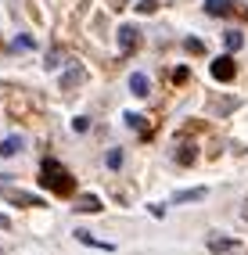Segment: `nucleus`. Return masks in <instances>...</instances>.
I'll use <instances>...</instances> for the list:
<instances>
[{
  "instance_id": "obj_1",
  "label": "nucleus",
  "mask_w": 248,
  "mask_h": 255,
  "mask_svg": "<svg viewBox=\"0 0 248 255\" xmlns=\"http://www.w3.org/2000/svg\"><path fill=\"white\" fill-rule=\"evenodd\" d=\"M40 183L47 187V191H54V194H72L76 176H72L58 158H43V165H40Z\"/></svg>"
},
{
  "instance_id": "obj_2",
  "label": "nucleus",
  "mask_w": 248,
  "mask_h": 255,
  "mask_svg": "<svg viewBox=\"0 0 248 255\" xmlns=\"http://www.w3.org/2000/svg\"><path fill=\"white\" fill-rule=\"evenodd\" d=\"M209 72H212V79H216V83H230V79L238 76V69H234V58H230V54L216 58V61L209 65Z\"/></svg>"
},
{
  "instance_id": "obj_3",
  "label": "nucleus",
  "mask_w": 248,
  "mask_h": 255,
  "mask_svg": "<svg viewBox=\"0 0 248 255\" xmlns=\"http://www.w3.org/2000/svg\"><path fill=\"white\" fill-rule=\"evenodd\" d=\"M137 47H140V32L133 25H119V50L129 54V50H137Z\"/></svg>"
},
{
  "instance_id": "obj_4",
  "label": "nucleus",
  "mask_w": 248,
  "mask_h": 255,
  "mask_svg": "<svg viewBox=\"0 0 248 255\" xmlns=\"http://www.w3.org/2000/svg\"><path fill=\"white\" fill-rule=\"evenodd\" d=\"M72 209H76V212H87V216H94V212H101L105 205H101V198H97V194H76Z\"/></svg>"
},
{
  "instance_id": "obj_5",
  "label": "nucleus",
  "mask_w": 248,
  "mask_h": 255,
  "mask_svg": "<svg viewBox=\"0 0 248 255\" xmlns=\"http://www.w3.org/2000/svg\"><path fill=\"white\" fill-rule=\"evenodd\" d=\"M241 241H230V237H220V234H212L209 237V252L212 255H223V252H238Z\"/></svg>"
},
{
  "instance_id": "obj_6",
  "label": "nucleus",
  "mask_w": 248,
  "mask_h": 255,
  "mask_svg": "<svg viewBox=\"0 0 248 255\" xmlns=\"http://www.w3.org/2000/svg\"><path fill=\"white\" fill-rule=\"evenodd\" d=\"M129 90H133V97H151V79L144 72H133L129 76Z\"/></svg>"
},
{
  "instance_id": "obj_7",
  "label": "nucleus",
  "mask_w": 248,
  "mask_h": 255,
  "mask_svg": "<svg viewBox=\"0 0 248 255\" xmlns=\"http://www.w3.org/2000/svg\"><path fill=\"white\" fill-rule=\"evenodd\" d=\"M22 147H25V137H18V133H14V137L0 140V155H4V158H14V155H18Z\"/></svg>"
},
{
  "instance_id": "obj_8",
  "label": "nucleus",
  "mask_w": 248,
  "mask_h": 255,
  "mask_svg": "<svg viewBox=\"0 0 248 255\" xmlns=\"http://www.w3.org/2000/svg\"><path fill=\"white\" fill-rule=\"evenodd\" d=\"M205 11L212 14V18H223V14L234 11V0H205Z\"/></svg>"
},
{
  "instance_id": "obj_9",
  "label": "nucleus",
  "mask_w": 248,
  "mask_h": 255,
  "mask_svg": "<svg viewBox=\"0 0 248 255\" xmlns=\"http://www.w3.org/2000/svg\"><path fill=\"white\" fill-rule=\"evenodd\" d=\"M72 237H76L79 245H87V248H105V252H112V248H115L112 241H97V237H94V234H87V230H76Z\"/></svg>"
},
{
  "instance_id": "obj_10",
  "label": "nucleus",
  "mask_w": 248,
  "mask_h": 255,
  "mask_svg": "<svg viewBox=\"0 0 248 255\" xmlns=\"http://www.w3.org/2000/svg\"><path fill=\"white\" fill-rule=\"evenodd\" d=\"M83 79H87V72H83V65L76 61V69H69V72L61 76V87L69 90V87H76V83H83Z\"/></svg>"
},
{
  "instance_id": "obj_11",
  "label": "nucleus",
  "mask_w": 248,
  "mask_h": 255,
  "mask_svg": "<svg viewBox=\"0 0 248 255\" xmlns=\"http://www.w3.org/2000/svg\"><path fill=\"white\" fill-rule=\"evenodd\" d=\"M209 191H205V187H194V191H176L173 194V201H176V205H180V201H202Z\"/></svg>"
},
{
  "instance_id": "obj_12",
  "label": "nucleus",
  "mask_w": 248,
  "mask_h": 255,
  "mask_svg": "<svg viewBox=\"0 0 248 255\" xmlns=\"http://www.w3.org/2000/svg\"><path fill=\"white\" fill-rule=\"evenodd\" d=\"M123 123H126L129 129H137V133H147V119H144V115H133V112H126V115H123Z\"/></svg>"
},
{
  "instance_id": "obj_13",
  "label": "nucleus",
  "mask_w": 248,
  "mask_h": 255,
  "mask_svg": "<svg viewBox=\"0 0 248 255\" xmlns=\"http://www.w3.org/2000/svg\"><path fill=\"white\" fill-rule=\"evenodd\" d=\"M7 198H11V201H18V205H43L36 194H25V191H7Z\"/></svg>"
},
{
  "instance_id": "obj_14",
  "label": "nucleus",
  "mask_w": 248,
  "mask_h": 255,
  "mask_svg": "<svg viewBox=\"0 0 248 255\" xmlns=\"http://www.w3.org/2000/svg\"><path fill=\"white\" fill-rule=\"evenodd\" d=\"M223 40H227V50H241V47H245V36H241L238 29H230V32H227Z\"/></svg>"
},
{
  "instance_id": "obj_15",
  "label": "nucleus",
  "mask_w": 248,
  "mask_h": 255,
  "mask_svg": "<svg viewBox=\"0 0 248 255\" xmlns=\"http://www.w3.org/2000/svg\"><path fill=\"white\" fill-rule=\"evenodd\" d=\"M61 58H65V50H61V47L47 50V69H58V65H61Z\"/></svg>"
},
{
  "instance_id": "obj_16",
  "label": "nucleus",
  "mask_w": 248,
  "mask_h": 255,
  "mask_svg": "<svg viewBox=\"0 0 248 255\" xmlns=\"http://www.w3.org/2000/svg\"><path fill=\"white\" fill-rule=\"evenodd\" d=\"M176 162H180V165L194 162V147H176Z\"/></svg>"
},
{
  "instance_id": "obj_17",
  "label": "nucleus",
  "mask_w": 248,
  "mask_h": 255,
  "mask_svg": "<svg viewBox=\"0 0 248 255\" xmlns=\"http://www.w3.org/2000/svg\"><path fill=\"white\" fill-rule=\"evenodd\" d=\"M14 50H32V36H25V32H22V36L14 40Z\"/></svg>"
},
{
  "instance_id": "obj_18",
  "label": "nucleus",
  "mask_w": 248,
  "mask_h": 255,
  "mask_svg": "<svg viewBox=\"0 0 248 255\" xmlns=\"http://www.w3.org/2000/svg\"><path fill=\"white\" fill-rule=\"evenodd\" d=\"M72 129H76V133H87V129H90V119H83V115L72 119Z\"/></svg>"
},
{
  "instance_id": "obj_19",
  "label": "nucleus",
  "mask_w": 248,
  "mask_h": 255,
  "mask_svg": "<svg viewBox=\"0 0 248 255\" xmlns=\"http://www.w3.org/2000/svg\"><path fill=\"white\" fill-rule=\"evenodd\" d=\"M184 47L191 50V54H205V43H202V40H187Z\"/></svg>"
},
{
  "instance_id": "obj_20",
  "label": "nucleus",
  "mask_w": 248,
  "mask_h": 255,
  "mask_svg": "<svg viewBox=\"0 0 248 255\" xmlns=\"http://www.w3.org/2000/svg\"><path fill=\"white\" fill-rule=\"evenodd\" d=\"M123 165V151H112L108 155V169H119Z\"/></svg>"
},
{
  "instance_id": "obj_21",
  "label": "nucleus",
  "mask_w": 248,
  "mask_h": 255,
  "mask_svg": "<svg viewBox=\"0 0 248 255\" xmlns=\"http://www.w3.org/2000/svg\"><path fill=\"white\" fill-rule=\"evenodd\" d=\"M137 11H140V14H151V11H155V0H140Z\"/></svg>"
},
{
  "instance_id": "obj_22",
  "label": "nucleus",
  "mask_w": 248,
  "mask_h": 255,
  "mask_svg": "<svg viewBox=\"0 0 248 255\" xmlns=\"http://www.w3.org/2000/svg\"><path fill=\"white\" fill-rule=\"evenodd\" d=\"M0 227H4V230H7V227H11V219H7V216H0Z\"/></svg>"
},
{
  "instance_id": "obj_23",
  "label": "nucleus",
  "mask_w": 248,
  "mask_h": 255,
  "mask_svg": "<svg viewBox=\"0 0 248 255\" xmlns=\"http://www.w3.org/2000/svg\"><path fill=\"white\" fill-rule=\"evenodd\" d=\"M241 219H245V223H248V205H245V209H241Z\"/></svg>"
},
{
  "instance_id": "obj_24",
  "label": "nucleus",
  "mask_w": 248,
  "mask_h": 255,
  "mask_svg": "<svg viewBox=\"0 0 248 255\" xmlns=\"http://www.w3.org/2000/svg\"><path fill=\"white\" fill-rule=\"evenodd\" d=\"M0 255H4V248H0Z\"/></svg>"
}]
</instances>
